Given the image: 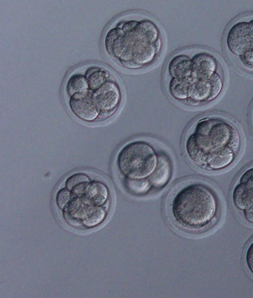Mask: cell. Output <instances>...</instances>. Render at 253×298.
Returning <instances> with one entry per match:
<instances>
[{
	"label": "cell",
	"mask_w": 253,
	"mask_h": 298,
	"mask_svg": "<svg viewBox=\"0 0 253 298\" xmlns=\"http://www.w3.org/2000/svg\"><path fill=\"white\" fill-rule=\"evenodd\" d=\"M93 96L99 115L102 117L113 114L120 103V92L114 80L93 92Z\"/></svg>",
	"instance_id": "cell-5"
},
{
	"label": "cell",
	"mask_w": 253,
	"mask_h": 298,
	"mask_svg": "<svg viewBox=\"0 0 253 298\" xmlns=\"http://www.w3.org/2000/svg\"><path fill=\"white\" fill-rule=\"evenodd\" d=\"M71 199L70 191L67 188L60 189L56 195V200L58 206L64 209L69 204Z\"/></svg>",
	"instance_id": "cell-18"
},
{
	"label": "cell",
	"mask_w": 253,
	"mask_h": 298,
	"mask_svg": "<svg viewBox=\"0 0 253 298\" xmlns=\"http://www.w3.org/2000/svg\"><path fill=\"white\" fill-rule=\"evenodd\" d=\"M192 86L173 78L170 81L169 91L172 96L178 100L189 98Z\"/></svg>",
	"instance_id": "cell-13"
},
{
	"label": "cell",
	"mask_w": 253,
	"mask_h": 298,
	"mask_svg": "<svg viewBox=\"0 0 253 298\" xmlns=\"http://www.w3.org/2000/svg\"><path fill=\"white\" fill-rule=\"evenodd\" d=\"M217 202L211 191L197 183L184 185L174 195L171 210L176 222L185 229L196 231L207 226L215 216Z\"/></svg>",
	"instance_id": "cell-2"
},
{
	"label": "cell",
	"mask_w": 253,
	"mask_h": 298,
	"mask_svg": "<svg viewBox=\"0 0 253 298\" xmlns=\"http://www.w3.org/2000/svg\"><path fill=\"white\" fill-rule=\"evenodd\" d=\"M240 145V135L232 125L218 119L204 117L188 130L184 148L190 161L206 169L212 156L220 150L229 148L236 154Z\"/></svg>",
	"instance_id": "cell-1"
},
{
	"label": "cell",
	"mask_w": 253,
	"mask_h": 298,
	"mask_svg": "<svg viewBox=\"0 0 253 298\" xmlns=\"http://www.w3.org/2000/svg\"><path fill=\"white\" fill-rule=\"evenodd\" d=\"M233 200L238 208L244 210L253 202V188L239 183L234 189Z\"/></svg>",
	"instance_id": "cell-10"
},
{
	"label": "cell",
	"mask_w": 253,
	"mask_h": 298,
	"mask_svg": "<svg viewBox=\"0 0 253 298\" xmlns=\"http://www.w3.org/2000/svg\"><path fill=\"white\" fill-rule=\"evenodd\" d=\"M243 210L246 219L253 223V202Z\"/></svg>",
	"instance_id": "cell-21"
},
{
	"label": "cell",
	"mask_w": 253,
	"mask_h": 298,
	"mask_svg": "<svg viewBox=\"0 0 253 298\" xmlns=\"http://www.w3.org/2000/svg\"><path fill=\"white\" fill-rule=\"evenodd\" d=\"M89 90L86 77L81 74H75L69 79L67 84V92L71 97L77 93Z\"/></svg>",
	"instance_id": "cell-14"
},
{
	"label": "cell",
	"mask_w": 253,
	"mask_h": 298,
	"mask_svg": "<svg viewBox=\"0 0 253 298\" xmlns=\"http://www.w3.org/2000/svg\"><path fill=\"white\" fill-rule=\"evenodd\" d=\"M240 60L247 68L253 70V50L250 49L240 56Z\"/></svg>",
	"instance_id": "cell-19"
},
{
	"label": "cell",
	"mask_w": 253,
	"mask_h": 298,
	"mask_svg": "<svg viewBox=\"0 0 253 298\" xmlns=\"http://www.w3.org/2000/svg\"><path fill=\"white\" fill-rule=\"evenodd\" d=\"M125 185L129 192L136 195L147 193L153 186L148 179H125Z\"/></svg>",
	"instance_id": "cell-15"
},
{
	"label": "cell",
	"mask_w": 253,
	"mask_h": 298,
	"mask_svg": "<svg viewBox=\"0 0 253 298\" xmlns=\"http://www.w3.org/2000/svg\"><path fill=\"white\" fill-rule=\"evenodd\" d=\"M107 208L101 206H95L92 212L84 219V225L88 227H93L99 224L105 218Z\"/></svg>",
	"instance_id": "cell-16"
},
{
	"label": "cell",
	"mask_w": 253,
	"mask_h": 298,
	"mask_svg": "<svg viewBox=\"0 0 253 298\" xmlns=\"http://www.w3.org/2000/svg\"><path fill=\"white\" fill-rule=\"evenodd\" d=\"M250 26V34L251 38V49L253 50V20L249 22Z\"/></svg>",
	"instance_id": "cell-22"
},
{
	"label": "cell",
	"mask_w": 253,
	"mask_h": 298,
	"mask_svg": "<svg viewBox=\"0 0 253 298\" xmlns=\"http://www.w3.org/2000/svg\"><path fill=\"white\" fill-rule=\"evenodd\" d=\"M127 45L119 58L126 68H138L150 62L157 54L155 42L159 37L156 26L149 21L126 22L122 28Z\"/></svg>",
	"instance_id": "cell-3"
},
{
	"label": "cell",
	"mask_w": 253,
	"mask_h": 298,
	"mask_svg": "<svg viewBox=\"0 0 253 298\" xmlns=\"http://www.w3.org/2000/svg\"><path fill=\"white\" fill-rule=\"evenodd\" d=\"M246 261L249 269L253 273V241L247 250Z\"/></svg>",
	"instance_id": "cell-20"
},
{
	"label": "cell",
	"mask_w": 253,
	"mask_h": 298,
	"mask_svg": "<svg viewBox=\"0 0 253 298\" xmlns=\"http://www.w3.org/2000/svg\"><path fill=\"white\" fill-rule=\"evenodd\" d=\"M171 174V165L168 157L164 153H159L158 166L148 179L152 185L160 188L167 184Z\"/></svg>",
	"instance_id": "cell-9"
},
{
	"label": "cell",
	"mask_w": 253,
	"mask_h": 298,
	"mask_svg": "<svg viewBox=\"0 0 253 298\" xmlns=\"http://www.w3.org/2000/svg\"><path fill=\"white\" fill-rule=\"evenodd\" d=\"M235 154L229 148L224 149L215 154L208 164V170H219L223 169L233 161Z\"/></svg>",
	"instance_id": "cell-12"
},
{
	"label": "cell",
	"mask_w": 253,
	"mask_h": 298,
	"mask_svg": "<svg viewBox=\"0 0 253 298\" xmlns=\"http://www.w3.org/2000/svg\"><path fill=\"white\" fill-rule=\"evenodd\" d=\"M90 72L89 70L86 74L89 89L94 92L109 81L114 79L110 73L106 70L95 69Z\"/></svg>",
	"instance_id": "cell-11"
},
{
	"label": "cell",
	"mask_w": 253,
	"mask_h": 298,
	"mask_svg": "<svg viewBox=\"0 0 253 298\" xmlns=\"http://www.w3.org/2000/svg\"><path fill=\"white\" fill-rule=\"evenodd\" d=\"M159 163V153L149 143L142 140L129 142L119 150L118 169L125 179H148Z\"/></svg>",
	"instance_id": "cell-4"
},
{
	"label": "cell",
	"mask_w": 253,
	"mask_h": 298,
	"mask_svg": "<svg viewBox=\"0 0 253 298\" xmlns=\"http://www.w3.org/2000/svg\"><path fill=\"white\" fill-rule=\"evenodd\" d=\"M88 182L89 180L86 175L83 173H77L70 176L67 179L66 187L69 190L72 191L76 186Z\"/></svg>",
	"instance_id": "cell-17"
},
{
	"label": "cell",
	"mask_w": 253,
	"mask_h": 298,
	"mask_svg": "<svg viewBox=\"0 0 253 298\" xmlns=\"http://www.w3.org/2000/svg\"><path fill=\"white\" fill-rule=\"evenodd\" d=\"M69 106L72 112L79 118L85 121H92L99 115L93 92L89 89L72 96Z\"/></svg>",
	"instance_id": "cell-7"
},
{
	"label": "cell",
	"mask_w": 253,
	"mask_h": 298,
	"mask_svg": "<svg viewBox=\"0 0 253 298\" xmlns=\"http://www.w3.org/2000/svg\"><path fill=\"white\" fill-rule=\"evenodd\" d=\"M126 45L125 33L122 28H115L108 31L105 38V46L111 56L120 58Z\"/></svg>",
	"instance_id": "cell-8"
},
{
	"label": "cell",
	"mask_w": 253,
	"mask_h": 298,
	"mask_svg": "<svg viewBox=\"0 0 253 298\" xmlns=\"http://www.w3.org/2000/svg\"><path fill=\"white\" fill-rule=\"evenodd\" d=\"M226 45L231 52L239 56L251 49L249 22H239L234 24L228 32Z\"/></svg>",
	"instance_id": "cell-6"
}]
</instances>
